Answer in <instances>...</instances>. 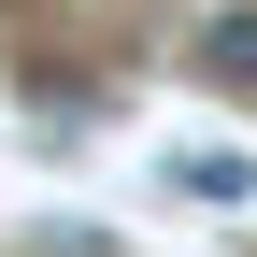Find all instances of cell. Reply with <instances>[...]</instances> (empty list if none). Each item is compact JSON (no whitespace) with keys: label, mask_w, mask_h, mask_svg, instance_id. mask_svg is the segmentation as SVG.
I'll list each match as a JSON object with an SVG mask.
<instances>
[{"label":"cell","mask_w":257,"mask_h":257,"mask_svg":"<svg viewBox=\"0 0 257 257\" xmlns=\"http://www.w3.org/2000/svg\"><path fill=\"white\" fill-rule=\"evenodd\" d=\"M200 72H214V86H257V0H243V15H214V29H200Z\"/></svg>","instance_id":"cell-2"},{"label":"cell","mask_w":257,"mask_h":257,"mask_svg":"<svg viewBox=\"0 0 257 257\" xmlns=\"http://www.w3.org/2000/svg\"><path fill=\"white\" fill-rule=\"evenodd\" d=\"M172 186H186V200H257V157H229V143H186V157H172Z\"/></svg>","instance_id":"cell-1"}]
</instances>
